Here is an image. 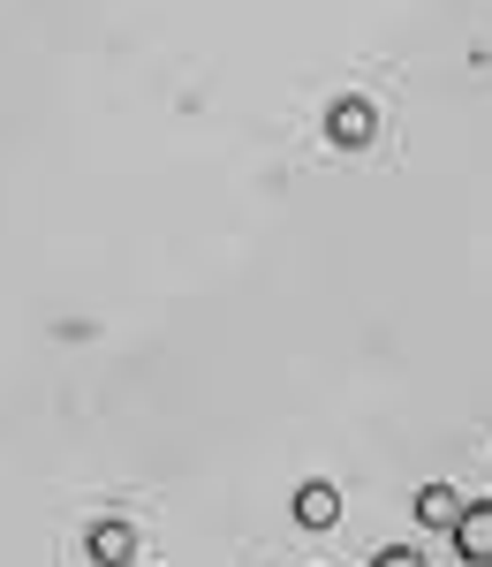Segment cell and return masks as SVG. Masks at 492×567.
Returning <instances> with one entry per match:
<instances>
[{
    "mask_svg": "<svg viewBox=\"0 0 492 567\" xmlns=\"http://www.w3.org/2000/svg\"><path fill=\"white\" fill-rule=\"evenodd\" d=\"M371 567H424V553H379Z\"/></svg>",
    "mask_w": 492,
    "mask_h": 567,
    "instance_id": "8992f818",
    "label": "cell"
},
{
    "mask_svg": "<svg viewBox=\"0 0 492 567\" xmlns=\"http://www.w3.org/2000/svg\"><path fill=\"white\" fill-rule=\"evenodd\" d=\"M326 136L341 144V152H357L379 136V114H371V99H334V114H326Z\"/></svg>",
    "mask_w": 492,
    "mask_h": 567,
    "instance_id": "6da1fadb",
    "label": "cell"
},
{
    "mask_svg": "<svg viewBox=\"0 0 492 567\" xmlns=\"http://www.w3.org/2000/svg\"><path fill=\"white\" fill-rule=\"evenodd\" d=\"M417 523L424 529H454L462 523V499H454L448 484H424V492H417Z\"/></svg>",
    "mask_w": 492,
    "mask_h": 567,
    "instance_id": "5b68a950",
    "label": "cell"
},
{
    "mask_svg": "<svg viewBox=\"0 0 492 567\" xmlns=\"http://www.w3.org/2000/svg\"><path fill=\"white\" fill-rule=\"evenodd\" d=\"M454 553H462L470 567H492V499L462 507V523H454Z\"/></svg>",
    "mask_w": 492,
    "mask_h": 567,
    "instance_id": "7a4b0ae2",
    "label": "cell"
},
{
    "mask_svg": "<svg viewBox=\"0 0 492 567\" xmlns=\"http://www.w3.org/2000/svg\"><path fill=\"white\" fill-rule=\"evenodd\" d=\"M84 545H91V560H99V567H130L136 560V529L130 523H99Z\"/></svg>",
    "mask_w": 492,
    "mask_h": 567,
    "instance_id": "3957f363",
    "label": "cell"
},
{
    "mask_svg": "<svg viewBox=\"0 0 492 567\" xmlns=\"http://www.w3.org/2000/svg\"><path fill=\"white\" fill-rule=\"evenodd\" d=\"M296 523L304 529H334L341 523V492H334V484H304V492H296Z\"/></svg>",
    "mask_w": 492,
    "mask_h": 567,
    "instance_id": "277c9868",
    "label": "cell"
}]
</instances>
